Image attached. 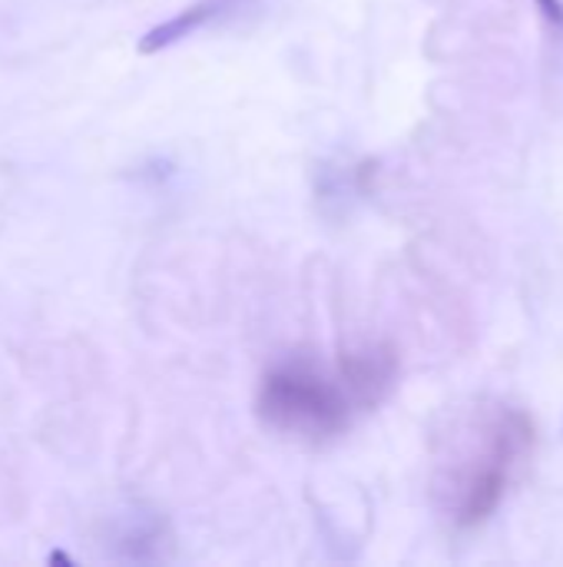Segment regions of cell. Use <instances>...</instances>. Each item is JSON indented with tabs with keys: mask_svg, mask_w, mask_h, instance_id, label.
I'll list each match as a JSON object with an SVG mask.
<instances>
[{
	"mask_svg": "<svg viewBox=\"0 0 563 567\" xmlns=\"http://www.w3.org/2000/svg\"><path fill=\"white\" fill-rule=\"evenodd\" d=\"M538 442L534 419L504 402L475 405L438 468V495L458 528H481L508 498Z\"/></svg>",
	"mask_w": 563,
	"mask_h": 567,
	"instance_id": "obj_1",
	"label": "cell"
},
{
	"mask_svg": "<svg viewBox=\"0 0 563 567\" xmlns=\"http://www.w3.org/2000/svg\"><path fill=\"white\" fill-rule=\"evenodd\" d=\"M259 412L272 429L312 442L345 432L352 419L348 395L309 365H285L265 375Z\"/></svg>",
	"mask_w": 563,
	"mask_h": 567,
	"instance_id": "obj_2",
	"label": "cell"
},
{
	"mask_svg": "<svg viewBox=\"0 0 563 567\" xmlns=\"http://www.w3.org/2000/svg\"><path fill=\"white\" fill-rule=\"evenodd\" d=\"M219 10H222V0H202V3H196V7H189V10H183L176 20H169V23L149 30L146 40L139 43V50H143V53H153V50H159V47H169V43H176L179 37H189L192 30H199V27H202L206 20H212Z\"/></svg>",
	"mask_w": 563,
	"mask_h": 567,
	"instance_id": "obj_3",
	"label": "cell"
},
{
	"mask_svg": "<svg viewBox=\"0 0 563 567\" xmlns=\"http://www.w3.org/2000/svg\"><path fill=\"white\" fill-rule=\"evenodd\" d=\"M538 7L544 10V17H548V23H551V27L563 30V3L561 0H538Z\"/></svg>",
	"mask_w": 563,
	"mask_h": 567,
	"instance_id": "obj_4",
	"label": "cell"
}]
</instances>
